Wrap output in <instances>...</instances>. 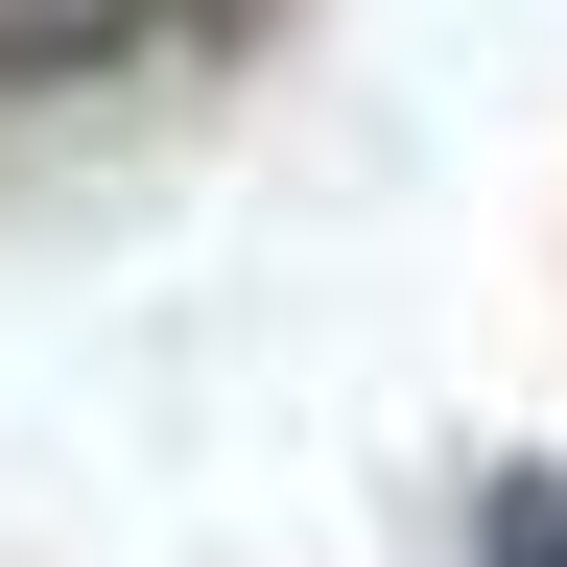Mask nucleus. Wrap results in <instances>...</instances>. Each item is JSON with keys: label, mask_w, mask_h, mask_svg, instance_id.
<instances>
[{"label": "nucleus", "mask_w": 567, "mask_h": 567, "mask_svg": "<svg viewBox=\"0 0 567 567\" xmlns=\"http://www.w3.org/2000/svg\"><path fill=\"white\" fill-rule=\"evenodd\" d=\"M260 0H0V95H118L166 48H237Z\"/></svg>", "instance_id": "1"}, {"label": "nucleus", "mask_w": 567, "mask_h": 567, "mask_svg": "<svg viewBox=\"0 0 567 567\" xmlns=\"http://www.w3.org/2000/svg\"><path fill=\"white\" fill-rule=\"evenodd\" d=\"M473 567H567V473H473Z\"/></svg>", "instance_id": "2"}]
</instances>
